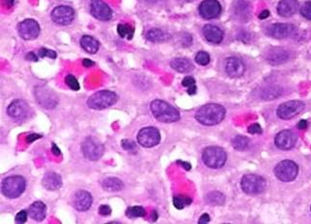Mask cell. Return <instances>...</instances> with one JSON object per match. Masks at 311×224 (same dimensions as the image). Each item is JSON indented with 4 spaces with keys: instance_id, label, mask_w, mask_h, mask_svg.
Segmentation results:
<instances>
[{
    "instance_id": "obj_55",
    "label": "cell",
    "mask_w": 311,
    "mask_h": 224,
    "mask_svg": "<svg viewBox=\"0 0 311 224\" xmlns=\"http://www.w3.org/2000/svg\"><path fill=\"white\" fill-rule=\"evenodd\" d=\"M5 3L8 7H12L14 5V0H5Z\"/></svg>"
},
{
    "instance_id": "obj_54",
    "label": "cell",
    "mask_w": 311,
    "mask_h": 224,
    "mask_svg": "<svg viewBox=\"0 0 311 224\" xmlns=\"http://www.w3.org/2000/svg\"><path fill=\"white\" fill-rule=\"evenodd\" d=\"M157 218H158V215H157V212H156V211H153V212L151 213V219H152L153 221H156V220H157Z\"/></svg>"
},
{
    "instance_id": "obj_12",
    "label": "cell",
    "mask_w": 311,
    "mask_h": 224,
    "mask_svg": "<svg viewBox=\"0 0 311 224\" xmlns=\"http://www.w3.org/2000/svg\"><path fill=\"white\" fill-rule=\"evenodd\" d=\"M51 19L58 25H69L74 19V10L69 6H57L51 12Z\"/></svg>"
},
{
    "instance_id": "obj_36",
    "label": "cell",
    "mask_w": 311,
    "mask_h": 224,
    "mask_svg": "<svg viewBox=\"0 0 311 224\" xmlns=\"http://www.w3.org/2000/svg\"><path fill=\"white\" fill-rule=\"evenodd\" d=\"M121 147L130 153H136L137 152V145L132 139H122L121 141Z\"/></svg>"
},
{
    "instance_id": "obj_27",
    "label": "cell",
    "mask_w": 311,
    "mask_h": 224,
    "mask_svg": "<svg viewBox=\"0 0 311 224\" xmlns=\"http://www.w3.org/2000/svg\"><path fill=\"white\" fill-rule=\"evenodd\" d=\"M102 189L106 191H119L122 190L124 185L121 181V179L117 178V177H107L105 178L102 183H101Z\"/></svg>"
},
{
    "instance_id": "obj_56",
    "label": "cell",
    "mask_w": 311,
    "mask_h": 224,
    "mask_svg": "<svg viewBox=\"0 0 311 224\" xmlns=\"http://www.w3.org/2000/svg\"><path fill=\"white\" fill-rule=\"evenodd\" d=\"M185 1H190V0H185Z\"/></svg>"
},
{
    "instance_id": "obj_17",
    "label": "cell",
    "mask_w": 311,
    "mask_h": 224,
    "mask_svg": "<svg viewBox=\"0 0 311 224\" xmlns=\"http://www.w3.org/2000/svg\"><path fill=\"white\" fill-rule=\"evenodd\" d=\"M246 70L243 61L236 57H230L225 61V71L231 78L241 77Z\"/></svg>"
},
{
    "instance_id": "obj_53",
    "label": "cell",
    "mask_w": 311,
    "mask_h": 224,
    "mask_svg": "<svg viewBox=\"0 0 311 224\" xmlns=\"http://www.w3.org/2000/svg\"><path fill=\"white\" fill-rule=\"evenodd\" d=\"M270 16V12H269L268 10H264L261 14L260 15V19H265V18H267V17Z\"/></svg>"
},
{
    "instance_id": "obj_51",
    "label": "cell",
    "mask_w": 311,
    "mask_h": 224,
    "mask_svg": "<svg viewBox=\"0 0 311 224\" xmlns=\"http://www.w3.org/2000/svg\"><path fill=\"white\" fill-rule=\"evenodd\" d=\"M187 93H188V95H196V94H197V87H196V85L188 88Z\"/></svg>"
},
{
    "instance_id": "obj_52",
    "label": "cell",
    "mask_w": 311,
    "mask_h": 224,
    "mask_svg": "<svg viewBox=\"0 0 311 224\" xmlns=\"http://www.w3.org/2000/svg\"><path fill=\"white\" fill-rule=\"evenodd\" d=\"M177 164H182V167H184L186 171H190L191 164L187 162H183V161H177Z\"/></svg>"
},
{
    "instance_id": "obj_20",
    "label": "cell",
    "mask_w": 311,
    "mask_h": 224,
    "mask_svg": "<svg viewBox=\"0 0 311 224\" xmlns=\"http://www.w3.org/2000/svg\"><path fill=\"white\" fill-rule=\"evenodd\" d=\"M202 34L208 43H220L224 39V31L218 26L208 24L202 28Z\"/></svg>"
},
{
    "instance_id": "obj_22",
    "label": "cell",
    "mask_w": 311,
    "mask_h": 224,
    "mask_svg": "<svg viewBox=\"0 0 311 224\" xmlns=\"http://www.w3.org/2000/svg\"><path fill=\"white\" fill-rule=\"evenodd\" d=\"M288 58H289V54L286 49L280 48V47H276L268 52L266 59L268 61L269 64H271L273 66H278V65L284 64L286 61L288 60Z\"/></svg>"
},
{
    "instance_id": "obj_25",
    "label": "cell",
    "mask_w": 311,
    "mask_h": 224,
    "mask_svg": "<svg viewBox=\"0 0 311 224\" xmlns=\"http://www.w3.org/2000/svg\"><path fill=\"white\" fill-rule=\"evenodd\" d=\"M80 45L85 51L90 54H95L99 49V43L91 36H83L80 40Z\"/></svg>"
},
{
    "instance_id": "obj_45",
    "label": "cell",
    "mask_w": 311,
    "mask_h": 224,
    "mask_svg": "<svg viewBox=\"0 0 311 224\" xmlns=\"http://www.w3.org/2000/svg\"><path fill=\"white\" fill-rule=\"evenodd\" d=\"M41 138H42V135H39V134H31V135H28V137L26 138V141H27L28 144H31V143H33L36 139Z\"/></svg>"
},
{
    "instance_id": "obj_38",
    "label": "cell",
    "mask_w": 311,
    "mask_h": 224,
    "mask_svg": "<svg viewBox=\"0 0 311 224\" xmlns=\"http://www.w3.org/2000/svg\"><path fill=\"white\" fill-rule=\"evenodd\" d=\"M65 81H66V84L69 86L70 90H72V91H79L80 85L78 83L77 79L74 77L73 75H71V74L67 75Z\"/></svg>"
},
{
    "instance_id": "obj_10",
    "label": "cell",
    "mask_w": 311,
    "mask_h": 224,
    "mask_svg": "<svg viewBox=\"0 0 311 224\" xmlns=\"http://www.w3.org/2000/svg\"><path fill=\"white\" fill-rule=\"evenodd\" d=\"M304 109V104L299 100H291L281 104L277 108V117L281 120L288 121L299 115Z\"/></svg>"
},
{
    "instance_id": "obj_37",
    "label": "cell",
    "mask_w": 311,
    "mask_h": 224,
    "mask_svg": "<svg viewBox=\"0 0 311 224\" xmlns=\"http://www.w3.org/2000/svg\"><path fill=\"white\" fill-rule=\"evenodd\" d=\"M195 61L199 64V66H206L210 62V56L208 52L199 51L197 55Z\"/></svg>"
},
{
    "instance_id": "obj_50",
    "label": "cell",
    "mask_w": 311,
    "mask_h": 224,
    "mask_svg": "<svg viewBox=\"0 0 311 224\" xmlns=\"http://www.w3.org/2000/svg\"><path fill=\"white\" fill-rule=\"evenodd\" d=\"M306 127H307V122L304 121V120H302V121L298 123V128L300 130L305 129Z\"/></svg>"
},
{
    "instance_id": "obj_35",
    "label": "cell",
    "mask_w": 311,
    "mask_h": 224,
    "mask_svg": "<svg viewBox=\"0 0 311 224\" xmlns=\"http://www.w3.org/2000/svg\"><path fill=\"white\" fill-rule=\"evenodd\" d=\"M281 89L277 88V87H273V88H268L265 89L262 93V98L264 99H273V98H277L281 94Z\"/></svg>"
},
{
    "instance_id": "obj_7",
    "label": "cell",
    "mask_w": 311,
    "mask_h": 224,
    "mask_svg": "<svg viewBox=\"0 0 311 224\" xmlns=\"http://www.w3.org/2000/svg\"><path fill=\"white\" fill-rule=\"evenodd\" d=\"M81 150L85 158L90 161L99 160L104 153V147L101 143L93 137H88L81 145Z\"/></svg>"
},
{
    "instance_id": "obj_11",
    "label": "cell",
    "mask_w": 311,
    "mask_h": 224,
    "mask_svg": "<svg viewBox=\"0 0 311 224\" xmlns=\"http://www.w3.org/2000/svg\"><path fill=\"white\" fill-rule=\"evenodd\" d=\"M31 109L25 101L17 99L10 104L7 108V114L15 121H23L29 117Z\"/></svg>"
},
{
    "instance_id": "obj_48",
    "label": "cell",
    "mask_w": 311,
    "mask_h": 224,
    "mask_svg": "<svg viewBox=\"0 0 311 224\" xmlns=\"http://www.w3.org/2000/svg\"><path fill=\"white\" fill-rule=\"evenodd\" d=\"M82 64L85 68H91V67L95 66V63L93 61L89 60V59H84L82 61Z\"/></svg>"
},
{
    "instance_id": "obj_1",
    "label": "cell",
    "mask_w": 311,
    "mask_h": 224,
    "mask_svg": "<svg viewBox=\"0 0 311 224\" xmlns=\"http://www.w3.org/2000/svg\"><path fill=\"white\" fill-rule=\"evenodd\" d=\"M225 109L219 104H206L200 107L196 113V120L202 125L212 126L219 124L224 120Z\"/></svg>"
},
{
    "instance_id": "obj_28",
    "label": "cell",
    "mask_w": 311,
    "mask_h": 224,
    "mask_svg": "<svg viewBox=\"0 0 311 224\" xmlns=\"http://www.w3.org/2000/svg\"><path fill=\"white\" fill-rule=\"evenodd\" d=\"M235 15L237 16L238 18H240L241 20H244L245 17L249 18L250 16V6L247 2L245 1H239L237 2V4H235Z\"/></svg>"
},
{
    "instance_id": "obj_46",
    "label": "cell",
    "mask_w": 311,
    "mask_h": 224,
    "mask_svg": "<svg viewBox=\"0 0 311 224\" xmlns=\"http://www.w3.org/2000/svg\"><path fill=\"white\" fill-rule=\"evenodd\" d=\"M26 60L28 61H33V62H38L39 60V58H38V56L33 53V52H29V53H27L26 54Z\"/></svg>"
},
{
    "instance_id": "obj_47",
    "label": "cell",
    "mask_w": 311,
    "mask_h": 224,
    "mask_svg": "<svg viewBox=\"0 0 311 224\" xmlns=\"http://www.w3.org/2000/svg\"><path fill=\"white\" fill-rule=\"evenodd\" d=\"M210 221V216L208 214H203L199 218V224H206Z\"/></svg>"
},
{
    "instance_id": "obj_40",
    "label": "cell",
    "mask_w": 311,
    "mask_h": 224,
    "mask_svg": "<svg viewBox=\"0 0 311 224\" xmlns=\"http://www.w3.org/2000/svg\"><path fill=\"white\" fill-rule=\"evenodd\" d=\"M301 14L306 19L311 20V1H307L303 4L301 8Z\"/></svg>"
},
{
    "instance_id": "obj_23",
    "label": "cell",
    "mask_w": 311,
    "mask_h": 224,
    "mask_svg": "<svg viewBox=\"0 0 311 224\" xmlns=\"http://www.w3.org/2000/svg\"><path fill=\"white\" fill-rule=\"evenodd\" d=\"M42 184L45 190H57L62 187L63 180L59 174L56 173H47L43 176Z\"/></svg>"
},
{
    "instance_id": "obj_31",
    "label": "cell",
    "mask_w": 311,
    "mask_h": 224,
    "mask_svg": "<svg viewBox=\"0 0 311 224\" xmlns=\"http://www.w3.org/2000/svg\"><path fill=\"white\" fill-rule=\"evenodd\" d=\"M250 139L245 136H236L232 139V147L238 151L245 150L249 146Z\"/></svg>"
},
{
    "instance_id": "obj_6",
    "label": "cell",
    "mask_w": 311,
    "mask_h": 224,
    "mask_svg": "<svg viewBox=\"0 0 311 224\" xmlns=\"http://www.w3.org/2000/svg\"><path fill=\"white\" fill-rule=\"evenodd\" d=\"M241 187L248 194H258L266 189V181L260 175L246 174L241 180Z\"/></svg>"
},
{
    "instance_id": "obj_32",
    "label": "cell",
    "mask_w": 311,
    "mask_h": 224,
    "mask_svg": "<svg viewBox=\"0 0 311 224\" xmlns=\"http://www.w3.org/2000/svg\"><path fill=\"white\" fill-rule=\"evenodd\" d=\"M173 206L177 210H182L186 206H189L192 203V199L186 195H176L173 199Z\"/></svg>"
},
{
    "instance_id": "obj_33",
    "label": "cell",
    "mask_w": 311,
    "mask_h": 224,
    "mask_svg": "<svg viewBox=\"0 0 311 224\" xmlns=\"http://www.w3.org/2000/svg\"><path fill=\"white\" fill-rule=\"evenodd\" d=\"M126 216L128 218H137V217H144L147 215L146 210L141 206H133V207L127 208Z\"/></svg>"
},
{
    "instance_id": "obj_18",
    "label": "cell",
    "mask_w": 311,
    "mask_h": 224,
    "mask_svg": "<svg viewBox=\"0 0 311 224\" xmlns=\"http://www.w3.org/2000/svg\"><path fill=\"white\" fill-rule=\"evenodd\" d=\"M93 203V198L86 190H78L73 198V206L79 212H86Z\"/></svg>"
},
{
    "instance_id": "obj_26",
    "label": "cell",
    "mask_w": 311,
    "mask_h": 224,
    "mask_svg": "<svg viewBox=\"0 0 311 224\" xmlns=\"http://www.w3.org/2000/svg\"><path fill=\"white\" fill-rule=\"evenodd\" d=\"M171 67H172V69L180 73L189 72L194 69L193 64L191 63L190 60H188L186 58H174L171 61Z\"/></svg>"
},
{
    "instance_id": "obj_39",
    "label": "cell",
    "mask_w": 311,
    "mask_h": 224,
    "mask_svg": "<svg viewBox=\"0 0 311 224\" xmlns=\"http://www.w3.org/2000/svg\"><path fill=\"white\" fill-rule=\"evenodd\" d=\"M38 55H39V57H41V58L48 57V58H50V59H55V58L57 57L56 52L50 50V49H47V48H44V47L41 48V49L39 50Z\"/></svg>"
},
{
    "instance_id": "obj_9",
    "label": "cell",
    "mask_w": 311,
    "mask_h": 224,
    "mask_svg": "<svg viewBox=\"0 0 311 224\" xmlns=\"http://www.w3.org/2000/svg\"><path fill=\"white\" fill-rule=\"evenodd\" d=\"M160 132L156 127H145L143 129L140 130L137 136V141L139 145L143 147H156L160 143Z\"/></svg>"
},
{
    "instance_id": "obj_4",
    "label": "cell",
    "mask_w": 311,
    "mask_h": 224,
    "mask_svg": "<svg viewBox=\"0 0 311 224\" xmlns=\"http://www.w3.org/2000/svg\"><path fill=\"white\" fill-rule=\"evenodd\" d=\"M26 181L22 176H9L2 182V193L7 199H17L25 190Z\"/></svg>"
},
{
    "instance_id": "obj_15",
    "label": "cell",
    "mask_w": 311,
    "mask_h": 224,
    "mask_svg": "<svg viewBox=\"0 0 311 224\" xmlns=\"http://www.w3.org/2000/svg\"><path fill=\"white\" fill-rule=\"evenodd\" d=\"M91 14L98 20L107 21L112 17V10L102 0H92Z\"/></svg>"
},
{
    "instance_id": "obj_43",
    "label": "cell",
    "mask_w": 311,
    "mask_h": 224,
    "mask_svg": "<svg viewBox=\"0 0 311 224\" xmlns=\"http://www.w3.org/2000/svg\"><path fill=\"white\" fill-rule=\"evenodd\" d=\"M248 132L250 134H252V135H254V134H261L262 133V129H261V127H260L258 123H253V124H251V126L249 127Z\"/></svg>"
},
{
    "instance_id": "obj_49",
    "label": "cell",
    "mask_w": 311,
    "mask_h": 224,
    "mask_svg": "<svg viewBox=\"0 0 311 224\" xmlns=\"http://www.w3.org/2000/svg\"><path fill=\"white\" fill-rule=\"evenodd\" d=\"M51 151L52 153H53V154H54L55 156H59L61 154V151L60 149H59V147H57V146H56L54 143L52 144Z\"/></svg>"
},
{
    "instance_id": "obj_34",
    "label": "cell",
    "mask_w": 311,
    "mask_h": 224,
    "mask_svg": "<svg viewBox=\"0 0 311 224\" xmlns=\"http://www.w3.org/2000/svg\"><path fill=\"white\" fill-rule=\"evenodd\" d=\"M118 33L121 38H127L128 40H131L134 35V28L128 24H119Z\"/></svg>"
},
{
    "instance_id": "obj_14",
    "label": "cell",
    "mask_w": 311,
    "mask_h": 224,
    "mask_svg": "<svg viewBox=\"0 0 311 224\" xmlns=\"http://www.w3.org/2000/svg\"><path fill=\"white\" fill-rule=\"evenodd\" d=\"M199 15L205 19H213L222 13V6L217 0H203L199 7Z\"/></svg>"
},
{
    "instance_id": "obj_16",
    "label": "cell",
    "mask_w": 311,
    "mask_h": 224,
    "mask_svg": "<svg viewBox=\"0 0 311 224\" xmlns=\"http://www.w3.org/2000/svg\"><path fill=\"white\" fill-rule=\"evenodd\" d=\"M297 142V137L290 130H283L279 132L275 138V144L279 149L289 150L293 148Z\"/></svg>"
},
{
    "instance_id": "obj_13",
    "label": "cell",
    "mask_w": 311,
    "mask_h": 224,
    "mask_svg": "<svg viewBox=\"0 0 311 224\" xmlns=\"http://www.w3.org/2000/svg\"><path fill=\"white\" fill-rule=\"evenodd\" d=\"M17 30L18 34L23 40L32 41L40 34V25L34 19L28 18L18 24Z\"/></svg>"
},
{
    "instance_id": "obj_2",
    "label": "cell",
    "mask_w": 311,
    "mask_h": 224,
    "mask_svg": "<svg viewBox=\"0 0 311 224\" xmlns=\"http://www.w3.org/2000/svg\"><path fill=\"white\" fill-rule=\"evenodd\" d=\"M150 111L156 120L160 122L172 123L180 119L178 111L164 100H153L150 103Z\"/></svg>"
},
{
    "instance_id": "obj_30",
    "label": "cell",
    "mask_w": 311,
    "mask_h": 224,
    "mask_svg": "<svg viewBox=\"0 0 311 224\" xmlns=\"http://www.w3.org/2000/svg\"><path fill=\"white\" fill-rule=\"evenodd\" d=\"M147 39L152 43H160L166 40V34L161 29L152 28L147 31Z\"/></svg>"
},
{
    "instance_id": "obj_8",
    "label": "cell",
    "mask_w": 311,
    "mask_h": 224,
    "mask_svg": "<svg viewBox=\"0 0 311 224\" xmlns=\"http://www.w3.org/2000/svg\"><path fill=\"white\" fill-rule=\"evenodd\" d=\"M299 173V167L297 164L290 161L284 160L277 164L275 169V175L278 180L282 182H291L296 179Z\"/></svg>"
},
{
    "instance_id": "obj_41",
    "label": "cell",
    "mask_w": 311,
    "mask_h": 224,
    "mask_svg": "<svg viewBox=\"0 0 311 224\" xmlns=\"http://www.w3.org/2000/svg\"><path fill=\"white\" fill-rule=\"evenodd\" d=\"M29 216L26 211H20L16 216V222L17 223H24L27 220V216Z\"/></svg>"
},
{
    "instance_id": "obj_29",
    "label": "cell",
    "mask_w": 311,
    "mask_h": 224,
    "mask_svg": "<svg viewBox=\"0 0 311 224\" xmlns=\"http://www.w3.org/2000/svg\"><path fill=\"white\" fill-rule=\"evenodd\" d=\"M225 200V195L220 191H211L205 197V201L209 205H223Z\"/></svg>"
},
{
    "instance_id": "obj_44",
    "label": "cell",
    "mask_w": 311,
    "mask_h": 224,
    "mask_svg": "<svg viewBox=\"0 0 311 224\" xmlns=\"http://www.w3.org/2000/svg\"><path fill=\"white\" fill-rule=\"evenodd\" d=\"M196 85V81L195 79L191 76H186L183 78L182 80V86L186 87V88H190V87Z\"/></svg>"
},
{
    "instance_id": "obj_42",
    "label": "cell",
    "mask_w": 311,
    "mask_h": 224,
    "mask_svg": "<svg viewBox=\"0 0 311 224\" xmlns=\"http://www.w3.org/2000/svg\"><path fill=\"white\" fill-rule=\"evenodd\" d=\"M98 212H99V214L101 216H110L111 213H112V209H111L110 206H108V205H101L99 209H98Z\"/></svg>"
},
{
    "instance_id": "obj_5",
    "label": "cell",
    "mask_w": 311,
    "mask_h": 224,
    "mask_svg": "<svg viewBox=\"0 0 311 224\" xmlns=\"http://www.w3.org/2000/svg\"><path fill=\"white\" fill-rule=\"evenodd\" d=\"M202 161L210 169H221L226 162V153L219 147H208L202 153Z\"/></svg>"
},
{
    "instance_id": "obj_24",
    "label": "cell",
    "mask_w": 311,
    "mask_h": 224,
    "mask_svg": "<svg viewBox=\"0 0 311 224\" xmlns=\"http://www.w3.org/2000/svg\"><path fill=\"white\" fill-rule=\"evenodd\" d=\"M47 208L42 201H35L28 210V215L35 221H42L46 216Z\"/></svg>"
},
{
    "instance_id": "obj_19",
    "label": "cell",
    "mask_w": 311,
    "mask_h": 224,
    "mask_svg": "<svg viewBox=\"0 0 311 224\" xmlns=\"http://www.w3.org/2000/svg\"><path fill=\"white\" fill-rule=\"evenodd\" d=\"M295 27L290 23H276L268 28V35L275 39H286L293 33Z\"/></svg>"
},
{
    "instance_id": "obj_3",
    "label": "cell",
    "mask_w": 311,
    "mask_h": 224,
    "mask_svg": "<svg viewBox=\"0 0 311 224\" xmlns=\"http://www.w3.org/2000/svg\"><path fill=\"white\" fill-rule=\"evenodd\" d=\"M117 101L118 95L111 91L103 90L90 96L87 100V105L93 110H104L115 105Z\"/></svg>"
},
{
    "instance_id": "obj_21",
    "label": "cell",
    "mask_w": 311,
    "mask_h": 224,
    "mask_svg": "<svg viewBox=\"0 0 311 224\" xmlns=\"http://www.w3.org/2000/svg\"><path fill=\"white\" fill-rule=\"evenodd\" d=\"M298 7V0H280L277 5V13L281 17H292L297 12Z\"/></svg>"
}]
</instances>
